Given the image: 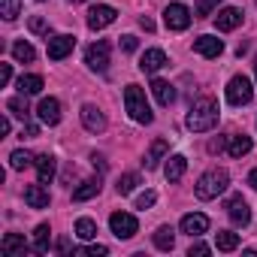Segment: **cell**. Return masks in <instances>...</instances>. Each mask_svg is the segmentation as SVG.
Returning <instances> with one entry per match:
<instances>
[{"mask_svg": "<svg viewBox=\"0 0 257 257\" xmlns=\"http://www.w3.org/2000/svg\"><path fill=\"white\" fill-rule=\"evenodd\" d=\"M215 245H218V251H236V248H239V233L218 230V233H215Z\"/></svg>", "mask_w": 257, "mask_h": 257, "instance_id": "484cf974", "label": "cell"}, {"mask_svg": "<svg viewBox=\"0 0 257 257\" xmlns=\"http://www.w3.org/2000/svg\"><path fill=\"white\" fill-rule=\"evenodd\" d=\"M10 79H13V67L0 64V85H10Z\"/></svg>", "mask_w": 257, "mask_h": 257, "instance_id": "60d3db41", "label": "cell"}, {"mask_svg": "<svg viewBox=\"0 0 257 257\" xmlns=\"http://www.w3.org/2000/svg\"><path fill=\"white\" fill-rule=\"evenodd\" d=\"M218 124V103L212 97H197L191 112H188V131L194 134H206Z\"/></svg>", "mask_w": 257, "mask_h": 257, "instance_id": "6da1fadb", "label": "cell"}, {"mask_svg": "<svg viewBox=\"0 0 257 257\" xmlns=\"http://www.w3.org/2000/svg\"><path fill=\"white\" fill-rule=\"evenodd\" d=\"M115 19H118V13H115L112 7L100 4V7H94V10L88 13V28H91V31H103V28H109Z\"/></svg>", "mask_w": 257, "mask_h": 257, "instance_id": "9c48e42d", "label": "cell"}, {"mask_svg": "<svg viewBox=\"0 0 257 257\" xmlns=\"http://www.w3.org/2000/svg\"><path fill=\"white\" fill-rule=\"evenodd\" d=\"M152 94H155V100H158L161 106H170V103L176 100V88H173L170 82H164V79H155V82H152Z\"/></svg>", "mask_w": 257, "mask_h": 257, "instance_id": "44dd1931", "label": "cell"}, {"mask_svg": "<svg viewBox=\"0 0 257 257\" xmlns=\"http://www.w3.org/2000/svg\"><path fill=\"white\" fill-rule=\"evenodd\" d=\"M251 97H254L251 79L248 76H233L230 85H227V103L230 106H245V103H251Z\"/></svg>", "mask_w": 257, "mask_h": 257, "instance_id": "277c9868", "label": "cell"}, {"mask_svg": "<svg viewBox=\"0 0 257 257\" xmlns=\"http://www.w3.org/2000/svg\"><path fill=\"white\" fill-rule=\"evenodd\" d=\"M82 124H85V131H91V134H103L106 131V115L97 106L85 103L82 106Z\"/></svg>", "mask_w": 257, "mask_h": 257, "instance_id": "30bf717a", "label": "cell"}, {"mask_svg": "<svg viewBox=\"0 0 257 257\" xmlns=\"http://www.w3.org/2000/svg\"><path fill=\"white\" fill-rule=\"evenodd\" d=\"M34 161H37V158H34L31 152H25V149H16V152L10 155V167H13V170H28Z\"/></svg>", "mask_w": 257, "mask_h": 257, "instance_id": "4dcf8cb0", "label": "cell"}, {"mask_svg": "<svg viewBox=\"0 0 257 257\" xmlns=\"http://www.w3.org/2000/svg\"><path fill=\"white\" fill-rule=\"evenodd\" d=\"M164 22H167L170 31H185V28L191 25V10H188L185 4H170V7L164 10Z\"/></svg>", "mask_w": 257, "mask_h": 257, "instance_id": "52a82bcc", "label": "cell"}, {"mask_svg": "<svg viewBox=\"0 0 257 257\" xmlns=\"http://www.w3.org/2000/svg\"><path fill=\"white\" fill-rule=\"evenodd\" d=\"M194 52H197V55H203V58H218V55L224 52V43H221L218 37L203 34V37H197V40H194Z\"/></svg>", "mask_w": 257, "mask_h": 257, "instance_id": "4fadbf2b", "label": "cell"}, {"mask_svg": "<svg viewBox=\"0 0 257 257\" xmlns=\"http://www.w3.org/2000/svg\"><path fill=\"white\" fill-rule=\"evenodd\" d=\"M179 227H182V233H188V236H203V233L209 230V218L200 215V212H191V215L182 218Z\"/></svg>", "mask_w": 257, "mask_h": 257, "instance_id": "5bb4252c", "label": "cell"}, {"mask_svg": "<svg viewBox=\"0 0 257 257\" xmlns=\"http://www.w3.org/2000/svg\"><path fill=\"white\" fill-rule=\"evenodd\" d=\"M140 28H143V31H149V34H152V31H155V22H152V19H149V16H143V19H140Z\"/></svg>", "mask_w": 257, "mask_h": 257, "instance_id": "7bdbcfd3", "label": "cell"}, {"mask_svg": "<svg viewBox=\"0 0 257 257\" xmlns=\"http://www.w3.org/2000/svg\"><path fill=\"white\" fill-rule=\"evenodd\" d=\"M124 106H127V112H131V118L134 121H140V124H152V106H149V100H146V91L140 88V85H127L124 88Z\"/></svg>", "mask_w": 257, "mask_h": 257, "instance_id": "7a4b0ae2", "label": "cell"}, {"mask_svg": "<svg viewBox=\"0 0 257 257\" xmlns=\"http://www.w3.org/2000/svg\"><path fill=\"white\" fill-rule=\"evenodd\" d=\"M85 64H88L91 70L103 73V70L109 67V43H106V40H97V43H91V46L85 49Z\"/></svg>", "mask_w": 257, "mask_h": 257, "instance_id": "8992f818", "label": "cell"}, {"mask_svg": "<svg viewBox=\"0 0 257 257\" xmlns=\"http://www.w3.org/2000/svg\"><path fill=\"white\" fill-rule=\"evenodd\" d=\"M73 254H79V257H106L109 248L106 245H88V248H76Z\"/></svg>", "mask_w": 257, "mask_h": 257, "instance_id": "d590c367", "label": "cell"}, {"mask_svg": "<svg viewBox=\"0 0 257 257\" xmlns=\"http://www.w3.org/2000/svg\"><path fill=\"white\" fill-rule=\"evenodd\" d=\"M49 245H52V230H49V224H40L34 230V248H37V254H46Z\"/></svg>", "mask_w": 257, "mask_h": 257, "instance_id": "d4e9b609", "label": "cell"}, {"mask_svg": "<svg viewBox=\"0 0 257 257\" xmlns=\"http://www.w3.org/2000/svg\"><path fill=\"white\" fill-rule=\"evenodd\" d=\"M28 94H19V97H10L7 100V109L16 115V118H22V121H28V115H31V109H28V100H25Z\"/></svg>", "mask_w": 257, "mask_h": 257, "instance_id": "4316f807", "label": "cell"}, {"mask_svg": "<svg viewBox=\"0 0 257 257\" xmlns=\"http://www.w3.org/2000/svg\"><path fill=\"white\" fill-rule=\"evenodd\" d=\"M218 4H221V0H197V19H209L215 10H218Z\"/></svg>", "mask_w": 257, "mask_h": 257, "instance_id": "e575fe53", "label": "cell"}, {"mask_svg": "<svg viewBox=\"0 0 257 257\" xmlns=\"http://www.w3.org/2000/svg\"><path fill=\"white\" fill-rule=\"evenodd\" d=\"M248 185L257 191V170H251V173H248Z\"/></svg>", "mask_w": 257, "mask_h": 257, "instance_id": "f6af8a7d", "label": "cell"}, {"mask_svg": "<svg viewBox=\"0 0 257 257\" xmlns=\"http://www.w3.org/2000/svg\"><path fill=\"white\" fill-rule=\"evenodd\" d=\"M10 127H13V124H10V118L4 115V118H0V134H4V137H7V134H10Z\"/></svg>", "mask_w": 257, "mask_h": 257, "instance_id": "ee69618b", "label": "cell"}, {"mask_svg": "<svg viewBox=\"0 0 257 257\" xmlns=\"http://www.w3.org/2000/svg\"><path fill=\"white\" fill-rule=\"evenodd\" d=\"M227 185H230L227 170H209V173H203L200 182H197V197H200V200H215L218 194L227 191Z\"/></svg>", "mask_w": 257, "mask_h": 257, "instance_id": "3957f363", "label": "cell"}, {"mask_svg": "<svg viewBox=\"0 0 257 257\" xmlns=\"http://www.w3.org/2000/svg\"><path fill=\"white\" fill-rule=\"evenodd\" d=\"M161 67H167V52H164V49H149V52L140 58V70H143V73H158Z\"/></svg>", "mask_w": 257, "mask_h": 257, "instance_id": "2e32d148", "label": "cell"}, {"mask_svg": "<svg viewBox=\"0 0 257 257\" xmlns=\"http://www.w3.org/2000/svg\"><path fill=\"white\" fill-rule=\"evenodd\" d=\"M254 4H257V0H254Z\"/></svg>", "mask_w": 257, "mask_h": 257, "instance_id": "7dc6e473", "label": "cell"}, {"mask_svg": "<svg viewBox=\"0 0 257 257\" xmlns=\"http://www.w3.org/2000/svg\"><path fill=\"white\" fill-rule=\"evenodd\" d=\"M37 115H40V121H43V124L55 127V124L61 121V103H58L55 97H43V100H40V106H37Z\"/></svg>", "mask_w": 257, "mask_h": 257, "instance_id": "7c38bea8", "label": "cell"}, {"mask_svg": "<svg viewBox=\"0 0 257 257\" xmlns=\"http://www.w3.org/2000/svg\"><path fill=\"white\" fill-rule=\"evenodd\" d=\"M185 170H188V158L185 155H173V158H167L164 176H167V182H179L185 176Z\"/></svg>", "mask_w": 257, "mask_h": 257, "instance_id": "d6986e66", "label": "cell"}, {"mask_svg": "<svg viewBox=\"0 0 257 257\" xmlns=\"http://www.w3.org/2000/svg\"><path fill=\"white\" fill-rule=\"evenodd\" d=\"M100 194V179H88V182H82L76 191H73V200L76 203H85V200H91V197H97Z\"/></svg>", "mask_w": 257, "mask_h": 257, "instance_id": "cb8c5ba5", "label": "cell"}, {"mask_svg": "<svg viewBox=\"0 0 257 257\" xmlns=\"http://www.w3.org/2000/svg\"><path fill=\"white\" fill-rule=\"evenodd\" d=\"M118 46H121L124 52H137V46H140V40H137L134 34H127V37H121V40H118Z\"/></svg>", "mask_w": 257, "mask_h": 257, "instance_id": "74e56055", "label": "cell"}, {"mask_svg": "<svg viewBox=\"0 0 257 257\" xmlns=\"http://www.w3.org/2000/svg\"><path fill=\"white\" fill-rule=\"evenodd\" d=\"M221 149H227V140H224V137H218V140L209 143V152H221Z\"/></svg>", "mask_w": 257, "mask_h": 257, "instance_id": "b9f144b4", "label": "cell"}, {"mask_svg": "<svg viewBox=\"0 0 257 257\" xmlns=\"http://www.w3.org/2000/svg\"><path fill=\"white\" fill-rule=\"evenodd\" d=\"M73 46H76V37H70V34H58V37L46 40V52L52 61H64L73 52Z\"/></svg>", "mask_w": 257, "mask_h": 257, "instance_id": "ba28073f", "label": "cell"}, {"mask_svg": "<svg viewBox=\"0 0 257 257\" xmlns=\"http://www.w3.org/2000/svg\"><path fill=\"white\" fill-rule=\"evenodd\" d=\"M109 227L118 239H131L137 230H140V221L131 215V212H112L109 215Z\"/></svg>", "mask_w": 257, "mask_h": 257, "instance_id": "5b68a950", "label": "cell"}, {"mask_svg": "<svg viewBox=\"0 0 257 257\" xmlns=\"http://www.w3.org/2000/svg\"><path fill=\"white\" fill-rule=\"evenodd\" d=\"M13 58H16V61H22V64H31V61L37 58V52H34V46H31V43L19 40V43L13 46Z\"/></svg>", "mask_w": 257, "mask_h": 257, "instance_id": "f546056e", "label": "cell"}, {"mask_svg": "<svg viewBox=\"0 0 257 257\" xmlns=\"http://www.w3.org/2000/svg\"><path fill=\"white\" fill-rule=\"evenodd\" d=\"M227 215H230V221H233L236 227H248V224H251V209H248V203H245L242 197H230Z\"/></svg>", "mask_w": 257, "mask_h": 257, "instance_id": "8fae6325", "label": "cell"}, {"mask_svg": "<svg viewBox=\"0 0 257 257\" xmlns=\"http://www.w3.org/2000/svg\"><path fill=\"white\" fill-rule=\"evenodd\" d=\"M155 200H158V194H155V191H146V194L137 197V209H152Z\"/></svg>", "mask_w": 257, "mask_h": 257, "instance_id": "8d00e7d4", "label": "cell"}, {"mask_svg": "<svg viewBox=\"0 0 257 257\" xmlns=\"http://www.w3.org/2000/svg\"><path fill=\"white\" fill-rule=\"evenodd\" d=\"M254 67H257V64H254Z\"/></svg>", "mask_w": 257, "mask_h": 257, "instance_id": "c3c4849f", "label": "cell"}, {"mask_svg": "<svg viewBox=\"0 0 257 257\" xmlns=\"http://www.w3.org/2000/svg\"><path fill=\"white\" fill-rule=\"evenodd\" d=\"M76 236L85 239V242L94 239V236H97V224H94L91 218H79V221H76Z\"/></svg>", "mask_w": 257, "mask_h": 257, "instance_id": "d6a6232c", "label": "cell"}, {"mask_svg": "<svg viewBox=\"0 0 257 257\" xmlns=\"http://www.w3.org/2000/svg\"><path fill=\"white\" fill-rule=\"evenodd\" d=\"M70 4H85V0H70Z\"/></svg>", "mask_w": 257, "mask_h": 257, "instance_id": "bcb514c9", "label": "cell"}, {"mask_svg": "<svg viewBox=\"0 0 257 257\" xmlns=\"http://www.w3.org/2000/svg\"><path fill=\"white\" fill-rule=\"evenodd\" d=\"M251 152V137H230L227 140V155L230 158H242V155H248Z\"/></svg>", "mask_w": 257, "mask_h": 257, "instance_id": "603a6c76", "label": "cell"}, {"mask_svg": "<svg viewBox=\"0 0 257 257\" xmlns=\"http://www.w3.org/2000/svg\"><path fill=\"white\" fill-rule=\"evenodd\" d=\"M209 251H212V248L203 245V242H194V245H191V257H206Z\"/></svg>", "mask_w": 257, "mask_h": 257, "instance_id": "ab89813d", "label": "cell"}, {"mask_svg": "<svg viewBox=\"0 0 257 257\" xmlns=\"http://www.w3.org/2000/svg\"><path fill=\"white\" fill-rule=\"evenodd\" d=\"M25 203H28L31 209H46V206L52 203V197H49V191H46L43 182H40V185H28V188H25Z\"/></svg>", "mask_w": 257, "mask_h": 257, "instance_id": "e0dca14e", "label": "cell"}, {"mask_svg": "<svg viewBox=\"0 0 257 257\" xmlns=\"http://www.w3.org/2000/svg\"><path fill=\"white\" fill-rule=\"evenodd\" d=\"M155 245H158L161 251H173V245H176L173 227H158V230H155Z\"/></svg>", "mask_w": 257, "mask_h": 257, "instance_id": "f1b7e54d", "label": "cell"}, {"mask_svg": "<svg viewBox=\"0 0 257 257\" xmlns=\"http://www.w3.org/2000/svg\"><path fill=\"white\" fill-rule=\"evenodd\" d=\"M34 167H37V179H40L43 185H49V182L55 179V170H58V164H55V158H52V155H37Z\"/></svg>", "mask_w": 257, "mask_h": 257, "instance_id": "ac0fdd59", "label": "cell"}, {"mask_svg": "<svg viewBox=\"0 0 257 257\" xmlns=\"http://www.w3.org/2000/svg\"><path fill=\"white\" fill-rule=\"evenodd\" d=\"M167 152H170V143H167V140H155V143H152V149H149V155H146V161H143V164H146V170H155V167L164 161V155H167Z\"/></svg>", "mask_w": 257, "mask_h": 257, "instance_id": "7402d4cb", "label": "cell"}, {"mask_svg": "<svg viewBox=\"0 0 257 257\" xmlns=\"http://www.w3.org/2000/svg\"><path fill=\"white\" fill-rule=\"evenodd\" d=\"M19 91L22 94H40L43 91V76H19Z\"/></svg>", "mask_w": 257, "mask_h": 257, "instance_id": "83f0119b", "label": "cell"}, {"mask_svg": "<svg viewBox=\"0 0 257 257\" xmlns=\"http://www.w3.org/2000/svg\"><path fill=\"white\" fill-rule=\"evenodd\" d=\"M0 251L10 254V257H13V254H22V257H25V254H28V242H25L19 233H7L4 242H0Z\"/></svg>", "mask_w": 257, "mask_h": 257, "instance_id": "ffe728a7", "label": "cell"}, {"mask_svg": "<svg viewBox=\"0 0 257 257\" xmlns=\"http://www.w3.org/2000/svg\"><path fill=\"white\" fill-rule=\"evenodd\" d=\"M215 25H218V31H236L239 25H242V10H236V7H227V10H221L218 16H215Z\"/></svg>", "mask_w": 257, "mask_h": 257, "instance_id": "9a60e30c", "label": "cell"}, {"mask_svg": "<svg viewBox=\"0 0 257 257\" xmlns=\"http://www.w3.org/2000/svg\"><path fill=\"white\" fill-rule=\"evenodd\" d=\"M28 25H31V31H34V34H49V25H46V22H43L40 16H34V19H31Z\"/></svg>", "mask_w": 257, "mask_h": 257, "instance_id": "f35d334b", "label": "cell"}, {"mask_svg": "<svg viewBox=\"0 0 257 257\" xmlns=\"http://www.w3.org/2000/svg\"><path fill=\"white\" fill-rule=\"evenodd\" d=\"M137 185H140V176H137V173H127V176H121V179H118L115 191H118V194L124 197V194H131V191H134Z\"/></svg>", "mask_w": 257, "mask_h": 257, "instance_id": "836d02e7", "label": "cell"}, {"mask_svg": "<svg viewBox=\"0 0 257 257\" xmlns=\"http://www.w3.org/2000/svg\"><path fill=\"white\" fill-rule=\"evenodd\" d=\"M19 13H22V0H0V16L7 22H16Z\"/></svg>", "mask_w": 257, "mask_h": 257, "instance_id": "1f68e13d", "label": "cell"}]
</instances>
